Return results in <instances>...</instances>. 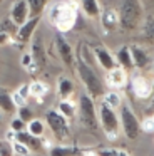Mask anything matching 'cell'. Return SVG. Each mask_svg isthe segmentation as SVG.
Returning <instances> with one entry per match:
<instances>
[{"label": "cell", "mask_w": 154, "mask_h": 156, "mask_svg": "<svg viewBox=\"0 0 154 156\" xmlns=\"http://www.w3.org/2000/svg\"><path fill=\"white\" fill-rule=\"evenodd\" d=\"M47 20L52 27L57 29L60 34H67L72 29H75L77 20L80 19L79 9L72 0H54L50 4H47L45 10Z\"/></svg>", "instance_id": "6da1fadb"}, {"label": "cell", "mask_w": 154, "mask_h": 156, "mask_svg": "<svg viewBox=\"0 0 154 156\" xmlns=\"http://www.w3.org/2000/svg\"><path fill=\"white\" fill-rule=\"evenodd\" d=\"M146 9L141 0H121L117 7V19H119V29L124 32H132L141 25Z\"/></svg>", "instance_id": "7a4b0ae2"}, {"label": "cell", "mask_w": 154, "mask_h": 156, "mask_svg": "<svg viewBox=\"0 0 154 156\" xmlns=\"http://www.w3.org/2000/svg\"><path fill=\"white\" fill-rule=\"evenodd\" d=\"M74 67H75L77 76H79L80 82L84 84V87H86L87 94H89L92 99L100 98V96L106 92L104 91L102 79L99 77V74L94 71V67L90 64H87V62H84L82 59L75 57V61H74Z\"/></svg>", "instance_id": "3957f363"}, {"label": "cell", "mask_w": 154, "mask_h": 156, "mask_svg": "<svg viewBox=\"0 0 154 156\" xmlns=\"http://www.w3.org/2000/svg\"><path fill=\"white\" fill-rule=\"evenodd\" d=\"M97 121H99L100 128H102L104 134L109 139H116L121 133V124H119V114L117 111L110 109L104 102H100L99 109H97Z\"/></svg>", "instance_id": "277c9868"}, {"label": "cell", "mask_w": 154, "mask_h": 156, "mask_svg": "<svg viewBox=\"0 0 154 156\" xmlns=\"http://www.w3.org/2000/svg\"><path fill=\"white\" fill-rule=\"evenodd\" d=\"M79 121L86 129L97 131L99 121H97V108L94 104V99L89 94H80L79 98Z\"/></svg>", "instance_id": "5b68a950"}, {"label": "cell", "mask_w": 154, "mask_h": 156, "mask_svg": "<svg viewBox=\"0 0 154 156\" xmlns=\"http://www.w3.org/2000/svg\"><path fill=\"white\" fill-rule=\"evenodd\" d=\"M119 124H121V131L124 133L127 139L134 141L141 136V122L136 118L134 111L131 109V106L127 104H121L119 108Z\"/></svg>", "instance_id": "8992f818"}, {"label": "cell", "mask_w": 154, "mask_h": 156, "mask_svg": "<svg viewBox=\"0 0 154 156\" xmlns=\"http://www.w3.org/2000/svg\"><path fill=\"white\" fill-rule=\"evenodd\" d=\"M45 122L50 128L54 138L57 141H64L70 136V128H69V119L64 118L57 109H49L45 111Z\"/></svg>", "instance_id": "52a82bcc"}, {"label": "cell", "mask_w": 154, "mask_h": 156, "mask_svg": "<svg viewBox=\"0 0 154 156\" xmlns=\"http://www.w3.org/2000/svg\"><path fill=\"white\" fill-rule=\"evenodd\" d=\"M129 47V54L132 59V66L137 71H146L151 64H152V55L151 51L146 45H139V44H131Z\"/></svg>", "instance_id": "ba28073f"}, {"label": "cell", "mask_w": 154, "mask_h": 156, "mask_svg": "<svg viewBox=\"0 0 154 156\" xmlns=\"http://www.w3.org/2000/svg\"><path fill=\"white\" fill-rule=\"evenodd\" d=\"M54 47H55V52L60 57V61H62L67 67H74L75 54H74V49H72V45H70V42L65 39V35L57 32L55 37H54Z\"/></svg>", "instance_id": "9c48e42d"}, {"label": "cell", "mask_w": 154, "mask_h": 156, "mask_svg": "<svg viewBox=\"0 0 154 156\" xmlns=\"http://www.w3.org/2000/svg\"><path fill=\"white\" fill-rule=\"evenodd\" d=\"M131 89L137 99H149L152 94V82L142 74H136L131 79Z\"/></svg>", "instance_id": "30bf717a"}, {"label": "cell", "mask_w": 154, "mask_h": 156, "mask_svg": "<svg viewBox=\"0 0 154 156\" xmlns=\"http://www.w3.org/2000/svg\"><path fill=\"white\" fill-rule=\"evenodd\" d=\"M40 24V17H29L22 25H19L15 30V37L20 44L30 42V39L33 37V34L37 32V27Z\"/></svg>", "instance_id": "8fae6325"}, {"label": "cell", "mask_w": 154, "mask_h": 156, "mask_svg": "<svg viewBox=\"0 0 154 156\" xmlns=\"http://www.w3.org/2000/svg\"><path fill=\"white\" fill-rule=\"evenodd\" d=\"M94 61H97V64L104 69V71H110V69L117 67V62L114 59V55L110 54L109 49H106L104 45H94L92 47Z\"/></svg>", "instance_id": "7c38bea8"}, {"label": "cell", "mask_w": 154, "mask_h": 156, "mask_svg": "<svg viewBox=\"0 0 154 156\" xmlns=\"http://www.w3.org/2000/svg\"><path fill=\"white\" fill-rule=\"evenodd\" d=\"M9 19L13 22V25H22L23 22L29 19V7H27V2L25 0H15L10 7V14Z\"/></svg>", "instance_id": "4fadbf2b"}, {"label": "cell", "mask_w": 154, "mask_h": 156, "mask_svg": "<svg viewBox=\"0 0 154 156\" xmlns=\"http://www.w3.org/2000/svg\"><path fill=\"white\" fill-rule=\"evenodd\" d=\"M30 42H32V47H30V55H32L33 62H35L39 67H42V66L45 64V57H47L42 35H40L39 32H35V34H33V37L30 39Z\"/></svg>", "instance_id": "5bb4252c"}, {"label": "cell", "mask_w": 154, "mask_h": 156, "mask_svg": "<svg viewBox=\"0 0 154 156\" xmlns=\"http://www.w3.org/2000/svg\"><path fill=\"white\" fill-rule=\"evenodd\" d=\"M100 25H102L104 32H114L119 29V19H117V10L112 7L109 9H104V10H100Z\"/></svg>", "instance_id": "9a60e30c"}, {"label": "cell", "mask_w": 154, "mask_h": 156, "mask_svg": "<svg viewBox=\"0 0 154 156\" xmlns=\"http://www.w3.org/2000/svg\"><path fill=\"white\" fill-rule=\"evenodd\" d=\"M106 82L109 87L112 89H121L127 84V71H124L122 67H114L110 71H107L106 74Z\"/></svg>", "instance_id": "2e32d148"}, {"label": "cell", "mask_w": 154, "mask_h": 156, "mask_svg": "<svg viewBox=\"0 0 154 156\" xmlns=\"http://www.w3.org/2000/svg\"><path fill=\"white\" fill-rule=\"evenodd\" d=\"M89 148L80 146H65V144H54L49 148V156H80L84 153H89Z\"/></svg>", "instance_id": "e0dca14e"}, {"label": "cell", "mask_w": 154, "mask_h": 156, "mask_svg": "<svg viewBox=\"0 0 154 156\" xmlns=\"http://www.w3.org/2000/svg\"><path fill=\"white\" fill-rule=\"evenodd\" d=\"M13 139H17V141H20L22 144H25L30 151H42L44 149V141L40 138H37V136L30 134L27 129L15 133V138Z\"/></svg>", "instance_id": "ac0fdd59"}, {"label": "cell", "mask_w": 154, "mask_h": 156, "mask_svg": "<svg viewBox=\"0 0 154 156\" xmlns=\"http://www.w3.org/2000/svg\"><path fill=\"white\" fill-rule=\"evenodd\" d=\"M75 92V86H74L72 79L65 77V76H60L57 79V94L60 99H70L72 94Z\"/></svg>", "instance_id": "d6986e66"}, {"label": "cell", "mask_w": 154, "mask_h": 156, "mask_svg": "<svg viewBox=\"0 0 154 156\" xmlns=\"http://www.w3.org/2000/svg\"><path fill=\"white\" fill-rule=\"evenodd\" d=\"M79 9H80V12L89 19H99L100 10H102L99 0H80Z\"/></svg>", "instance_id": "ffe728a7"}, {"label": "cell", "mask_w": 154, "mask_h": 156, "mask_svg": "<svg viewBox=\"0 0 154 156\" xmlns=\"http://www.w3.org/2000/svg\"><path fill=\"white\" fill-rule=\"evenodd\" d=\"M29 91H30V98H35L37 102L39 104H42L44 99H45V96L50 92L49 86L45 84V82L42 81H33L29 84Z\"/></svg>", "instance_id": "44dd1931"}, {"label": "cell", "mask_w": 154, "mask_h": 156, "mask_svg": "<svg viewBox=\"0 0 154 156\" xmlns=\"http://www.w3.org/2000/svg\"><path fill=\"white\" fill-rule=\"evenodd\" d=\"M114 59H116L117 66H119V67H122L124 71H132V69H134L132 59H131L129 47H127V45H121L119 51L116 52V55H114Z\"/></svg>", "instance_id": "7402d4cb"}, {"label": "cell", "mask_w": 154, "mask_h": 156, "mask_svg": "<svg viewBox=\"0 0 154 156\" xmlns=\"http://www.w3.org/2000/svg\"><path fill=\"white\" fill-rule=\"evenodd\" d=\"M0 111L5 112V114H13V112L17 111L10 92L7 91V89H3V87H0Z\"/></svg>", "instance_id": "603a6c76"}, {"label": "cell", "mask_w": 154, "mask_h": 156, "mask_svg": "<svg viewBox=\"0 0 154 156\" xmlns=\"http://www.w3.org/2000/svg\"><path fill=\"white\" fill-rule=\"evenodd\" d=\"M141 34L142 39H147L149 44L152 42L154 37V19H152V12H149L147 15H144L142 22H141Z\"/></svg>", "instance_id": "cb8c5ba5"}, {"label": "cell", "mask_w": 154, "mask_h": 156, "mask_svg": "<svg viewBox=\"0 0 154 156\" xmlns=\"http://www.w3.org/2000/svg\"><path fill=\"white\" fill-rule=\"evenodd\" d=\"M57 111L67 119H74L77 112V106L75 102H72L70 99H60V102L57 104Z\"/></svg>", "instance_id": "d4e9b609"}, {"label": "cell", "mask_w": 154, "mask_h": 156, "mask_svg": "<svg viewBox=\"0 0 154 156\" xmlns=\"http://www.w3.org/2000/svg\"><path fill=\"white\" fill-rule=\"evenodd\" d=\"M29 7V17H42L49 0H25Z\"/></svg>", "instance_id": "484cf974"}, {"label": "cell", "mask_w": 154, "mask_h": 156, "mask_svg": "<svg viewBox=\"0 0 154 156\" xmlns=\"http://www.w3.org/2000/svg\"><path fill=\"white\" fill-rule=\"evenodd\" d=\"M100 98H102V102H104V104L109 106L110 109H114V111H117V109L121 108V104H122V98H121V96L117 94L116 91L104 92Z\"/></svg>", "instance_id": "4316f807"}, {"label": "cell", "mask_w": 154, "mask_h": 156, "mask_svg": "<svg viewBox=\"0 0 154 156\" xmlns=\"http://www.w3.org/2000/svg\"><path fill=\"white\" fill-rule=\"evenodd\" d=\"M25 129L30 133V134L37 136V138H42V136L45 134V124H44V121H40V119H35V118H33L32 121L27 122Z\"/></svg>", "instance_id": "83f0119b"}, {"label": "cell", "mask_w": 154, "mask_h": 156, "mask_svg": "<svg viewBox=\"0 0 154 156\" xmlns=\"http://www.w3.org/2000/svg\"><path fill=\"white\" fill-rule=\"evenodd\" d=\"M97 156H131L127 151L124 149H117V148H100L96 153Z\"/></svg>", "instance_id": "f1b7e54d"}, {"label": "cell", "mask_w": 154, "mask_h": 156, "mask_svg": "<svg viewBox=\"0 0 154 156\" xmlns=\"http://www.w3.org/2000/svg\"><path fill=\"white\" fill-rule=\"evenodd\" d=\"M15 112H17V118H20L23 122H25V124H27L29 121H32V119H33V111H32V109H30L27 104H25V106H20V108H17Z\"/></svg>", "instance_id": "f546056e"}, {"label": "cell", "mask_w": 154, "mask_h": 156, "mask_svg": "<svg viewBox=\"0 0 154 156\" xmlns=\"http://www.w3.org/2000/svg\"><path fill=\"white\" fill-rule=\"evenodd\" d=\"M10 144H12L13 156H25V154H30V149L27 148L25 144H22L20 141H17V139H13V141H10Z\"/></svg>", "instance_id": "4dcf8cb0"}, {"label": "cell", "mask_w": 154, "mask_h": 156, "mask_svg": "<svg viewBox=\"0 0 154 156\" xmlns=\"http://www.w3.org/2000/svg\"><path fill=\"white\" fill-rule=\"evenodd\" d=\"M152 131H154V118L149 114L141 122V133H152Z\"/></svg>", "instance_id": "1f68e13d"}, {"label": "cell", "mask_w": 154, "mask_h": 156, "mask_svg": "<svg viewBox=\"0 0 154 156\" xmlns=\"http://www.w3.org/2000/svg\"><path fill=\"white\" fill-rule=\"evenodd\" d=\"M0 156H13L12 144H10V141H7V139L0 141Z\"/></svg>", "instance_id": "d6a6232c"}, {"label": "cell", "mask_w": 154, "mask_h": 156, "mask_svg": "<svg viewBox=\"0 0 154 156\" xmlns=\"http://www.w3.org/2000/svg\"><path fill=\"white\" fill-rule=\"evenodd\" d=\"M25 122L22 121L20 118H15V119H12V122H10V129H12L13 133H19V131H23L25 129Z\"/></svg>", "instance_id": "836d02e7"}, {"label": "cell", "mask_w": 154, "mask_h": 156, "mask_svg": "<svg viewBox=\"0 0 154 156\" xmlns=\"http://www.w3.org/2000/svg\"><path fill=\"white\" fill-rule=\"evenodd\" d=\"M10 96H12V101H13V104H15V108H20V106H25L27 104V101L22 98V96H19L17 92H10Z\"/></svg>", "instance_id": "e575fe53"}, {"label": "cell", "mask_w": 154, "mask_h": 156, "mask_svg": "<svg viewBox=\"0 0 154 156\" xmlns=\"http://www.w3.org/2000/svg\"><path fill=\"white\" fill-rule=\"evenodd\" d=\"M20 64H22L25 69L29 67V66L33 64V59H32V55H30V52H25V54H22V57H20Z\"/></svg>", "instance_id": "d590c367"}, {"label": "cell", "mask_w": 154, "mask_h": 156, "mask_svg": "<svg viewBox=\"0 0 154 156\" xmlns=\"http://www.w3.org/2000/svg\"><path fill=\"white\" fill-rule=\"evenodd\" d=\"M17 94H19V96H22V98L23 99H25V101H27V99H29L30 98V91H29V84H22V86H20V87L19 89H17Z\"/></svg>", "instance_id": "8d00e7d4"}, {"label": "cell", "mask_w": 154, "mask_h": 156, "mask_svg": "<svg viewBox=\"0 0 154 156\" xmlns=\"http://www.w3.org/2000/svg\"><path fill=\"white\" fill-rule=\"evenodd\" d=\"M10 42H12V34L0 30V45H7V44H10Z\"/></svg>", "instance_id": "74e56055"}, {"label": "cell", "mask_w": 154, "mask_h": 156, "mask_svg": "<svg viewBox=\"0 0 154 156\" xmlns=\"http://www.w3.org/2000/svg\"><path fill=\"white\" fill-rule=\"evenodd\" d=\"M87 156H97V154H94V153H90V151H89V154H87Z\"/></svg>", "instance_id": "f35d334b"}, {"label": "cell", "mask_w": 154, "mask_h": 156, "mask_svg": "<svg viewBox=\"0 0 154 156\" xmlns=\"http://www.w3.org/2000/svg\"><path fill=\"white\" fill-rule=\"evenodd\" d=\"M147 2H149V4H152V0H147Z\"/></svg>", "instance_id": "ab89813d"}, {"label": "cell", "mask_w": 154, "mask_h": 156, "mask_svg": "<svg viewBox=\"0 0 154 156\" xmlns=\"http://www.w3.org/2000/svg\"><path fill=\"white\" fill-rule=\"evenodd\" d=\"M2 2H3V0H0V4H2Z\"/></svg>", "instance_id": "60d3db41"}, {"label": "cell", "mask_w": 154, "mask_h": 156, "mask_svg": "<svg viewBox=\"0 0 154 156\" xmlns=\"http://www.w3.org/2000/svg\"><path fill=\"white\" fill-rule=\"evenodd\" d=\"M25 156H30V154H25Z\"/></svg>", "instance_id": "b9f144b4"}, {"label": "cell", "mask_w": 154, "mask_h": 156, "mask_svg": "<svg viewBox=\"0 0 154 156\" xmlns=\"http://www.w3.org/2000/svg\"><path fill=\"white\" fill-rule=\"evenodd\" d=\"M72 2H74V0H72Z\"/></svg>", "instance_id": "7bdbcfd3"}]
</instances>
